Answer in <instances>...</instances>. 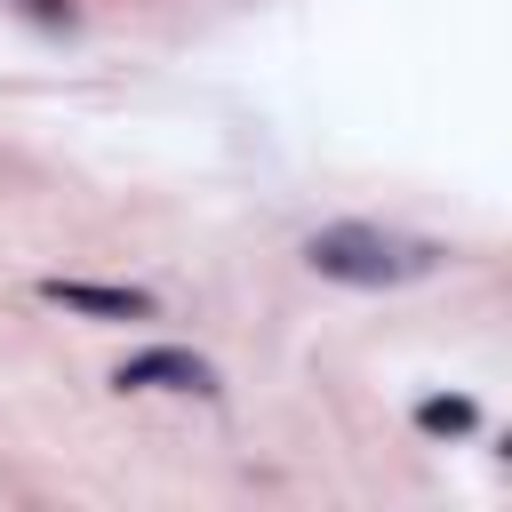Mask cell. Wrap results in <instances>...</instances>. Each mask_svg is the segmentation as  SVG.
<instances>
[{"label":"cell","mask_w":512,"mask_h":512,"mask_svg":"<svg viewBox=\"0 0 512 512\" xmlns=\"http://www.w3.org/2000/svg\"><path fill=\"white\" fill-rule=\"evenodd\" d=\"M440 240H416V232H392V224H320L304 240V264L320 280H344V288H400V280H424L440 272Z\"/></svg>","instance_id":"6da1fadb"},{"label":"cell","mask_w":512,"mask_h":512,"mask_svg":"<svg viewBox=\"0 0 512 512\" xmlns=\"http://www.w3.org/2000/svg\"><path fill=\"white\" fill-rule=\"evenodd\" d=\"M120 392H216V368L192 352V344H152V352H128L112 368Z\"/></svg>","instance_id":"7a4b0ae2"},{"label":"cell","mask_w":512,"mask_h":512,"mask_svg":"<svg viewBox=\"0 0 512 512\" xmlns=\"http://www.w3.org/2000/svg\"><path fill=\"white\" fill-rule=\"evenodd\" d=\"M40 296L80 320H152V288H128V280H40Z\"/></svg>","instance_id":"3957f363"},{"label":"cell","mask_w":512,"mask_h":512,"mask_svg":"<svg viewBox=\"0 0 512 512\" xmlns=\"http://www.w3.org/2000/svg\"><path fill=\"white\" fill-rule=\"evenodd\" d=\"M480 424V408L464 400V392H432V400H416V432H432V440H464Z\"/></svg>","instance_id":"277c9868"},{"label":"cell","mask_w":512,"mask_h":512,"mask_svg":"<svg viewBox=\"0 0 512 512\" xmlns=\"http://www.w3.org/2000/svg\"><path fill=\"white\" fill-rule=\"evenodd\" d=\"M24 8H32L48 32H64V24H72V0H24Z\"/></svg>","instance_id":"5b68a950"}]
</instances>
